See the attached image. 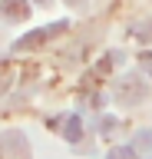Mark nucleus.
<instances>
[{"label":"nucleus","instance_id":"nucleus-1","mask_svg":"<svg viewBox=\"0 0 152 159\" xmlns=\"http://www.w3.org/2000/svg\"><path fill=\"white\" fill-rule=\"evenodd\" d=\"M66 27H70L66 20H56V23H50V27H43V30H33V33H27V37L17 40V43H13V50H17V53H23V50H37V47H43L46 40H53L56 33H63Z\"/></svg>","mask_w":152,"mask_h":159},{"label":"nucleus","instance_id":"nucleus-8","mask_svg":"<svg viewBox=\"0 0 152 159\" xmlns=\"http://www.w3.org/2000/svg\"><path fill=\"white\" fill-rule=\"evenodd\" d=\"M109 159H132V149H112Z\"/></svg>","mask_w":152,"mask_h":159},{"label":"nucleus","instance_id":"nucleus-7","mask_svg":"<svg viewBox=\"0 0 152 159\" xmlns=\"http://www.w3.org/2000/svg\"><path fill=\"white\" fill-rule=\"evenodd\" d=\"M99 129L109 136V129H116V119H112V116H102V119H99Z\"/></svg>","mask_w":152,"mask_h":159},{"label":"nucleus","instance_id":"nucleus-11","mask_svg":"<svg viewBox=\"0 0 152 159\" xmlns=\"http://www.w3.org/2000/svg\"><path fill=\"white\" fill-rule=\"evenodd\" d=\"M37 3H50V0H37Z\"/></svg>","mask_w":152,"mask_h":159},{"label":"nucleus","instance_id":"nucleus-9","mask_svg":"<svg viewBox=\"0 0 152 159\" xmlns=\"http://www.w3.org/2000/svg\"><path fill=\"white\" fill-rule=\"evenodd\" d=\"M139 60H142V66L149 70V76H152V53H142V57H139Z\"/></svg>","mask_w":152,"mask_h":159},{"label":"nucleus","instance_id":"nucleus-4","mask_svg":"<svg viewBox=\"0 0 152 159\" xmlns=\"http://www.w3.org/2000/svg\"><path fill=\"white\" fill-rule=\"evenodd\" d=\"M63 123H66V133H63V136L70 139V143H76V139L83 136V123H80V116H66Z\"/></svg>","mask_w":152,"mask_h":159},{"label":"nucleus","instance_id":"nucleus-5","mask_svg":"<svg viewBox=\"0 0 152 159\" xmlns=\"http://www.w3.org/2000/svg\"><path fill=\"white\" fill-rule=\"evenodd\" d=\"M132 37H139V40H152V27H149V23H139V27H132Z\"/></svg>","mask_w":152,"mask_h":159},{"label":"nucleus","instance_id":"nucleus-10","mask_svg":"<svg viewBox=\"0 0 152 159\" xmlns=\"http://www.w3.org/2000/svg\"><path fill=\"white\" fill-rule=\"evenodd\" d=\"M66 3H70V7H80V3H86V0H66Z\"/></svg>","mask_w":152,"mask_h":159},{"label":"nucleus","instance_id":"nucleus-3","mask_svg":"<svg viewBox=\"0 0 152 159\" xmlns=\"http://www.w3.org/2000/svg\"><path fill=\"white\" fill-rule=\"evenodd\" d=\"M0 17L3 20H27L30 17V0H0Z\"/></svg>","mask_w":152,"mask_h":159},{"label":"nucleus","instance_id":"nucleus-6","mask_svg":"<svg viewBox=\"0 0 152 159\" xmlns=\"http://www.w3.org/2000/svg\"><path fill=\"white\" fill-rule=\"evenodd\" d=\"M132 149H152V133H142L139 139H136V146Z\"/></svg>","mask_w":152,"mask_h":159},{"label":"nucleus","instance_id":"nucleus-2","mask_svg":"<svg viewBox=\"0 0 152 159\" xmlns=\"http://www.w3.org/2000/svg\"><path fill=\"white\" fill-rule=\"evenodd\" d=\"M145 93H149V86L142 83V80L136 76H126L116 83V99L119 103H126V106H132V103H139V99H145Z\"/></svg>","mask_w":152,"mask_h":159}]
</instances>
